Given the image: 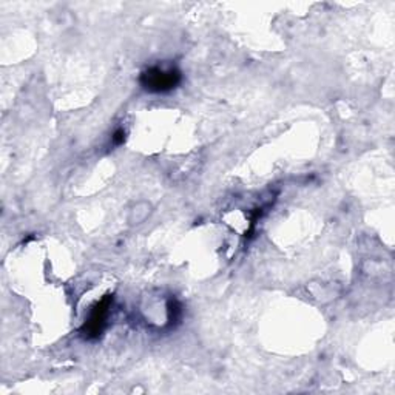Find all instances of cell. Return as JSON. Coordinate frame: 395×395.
I'll list each match as a JSON object with an SVG mask.
<instances>
[{"mask_svg":"<svg viewBox=\"0 0 395 395\" xmlns=\"http://www.w3.org/2000/svg\"><path fill=\"white\" fill-rule=\"evenodd\" d=\"M151 212H153V205H151L148 201H136L134 204H131L127 215L129 226L131 227L141 226V224H144L150 218Z\"/></svg>","mask_w":395,"mask_h":395,"instance_id":"3","label":"cell"},{"mask_svg":"<svg viewBox=\"0 0 395 395\" xmlns=\"http://www.w3.org/2000/svg\"><path fill=\"white\" fill-rule=\"evenodd\" d=\"M181 71L176 68L163 70L159 67H151L141 75L139 82L142 88L150 93H168L181 84Z\"/></svg>","mask_w":395,"mask_h":395,"instance_id":"1","label":"cell"},{"mask_svg":"<svg viewBox=\"0 0 395 395\" xmlns=\"http://www.w3.org/2000/svg\"><path fill=\"white\" fill-rule=\"evenodd\" d=\"M112 141H113L114 146H121V144H124V142H125V130H122V129L116 130L114 134H113Z\"/></svg>","mask_w":395,"mask_h":395,"instance_id":"4","label":"cell"},{"mask_svg":"<svg viewBox=\"0 0 395 395\" xmlns=\"http://www.w3.org/2000/svg\"><path fill=\"white\" fill-rule=\"evenodd\" d=\"M112 304H113L112 295H107L101 301L96 303V306L92 309L88 318L85 320L82 329H80L87 338L93 340L102 334L107 326V321H109L110 317Z\"/></svg>","mask_w":395,"mask_h":395,"instance_id":"2","label":"cell"}]
</instances>
